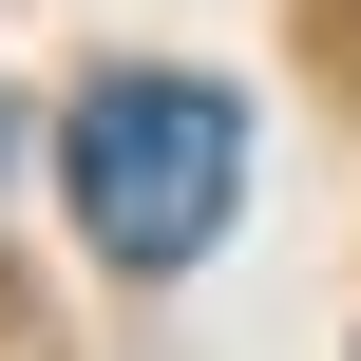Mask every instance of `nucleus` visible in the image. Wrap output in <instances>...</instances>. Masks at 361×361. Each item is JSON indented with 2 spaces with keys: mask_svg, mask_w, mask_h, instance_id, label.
<instances>
[{
  "mask_svg": "<svg viewBox=\"0 0 361 361\" xmlns=\"http://www.w3.org/2000/svg\"><path fill=\"white\" fill-rule=\"evenodd\" d=\"M57 190H76V228L114 267H190L228 228V190H247V114L209 76H95L76 133H57Z\"/></svg>",
  "mask_w": 361,
  "mask_h": 361,
  "instance_id": "obj_1",
  "label": "nucleus"
},
{
  "mask_svg": "<svg viewBox=\"0 0 361 361\" xmlns=\"http://www.w3.org/2000/svg\"><path fill=\"white\" fill-rule=\"evenodd\" d=\"M0 152H19V114H0Z\"/></svg>",
  "mask_w": 361,
  "mask_h": 361,
  "instance_id": "obj_2",
  "label": "nucleus"
}]
</instances>
